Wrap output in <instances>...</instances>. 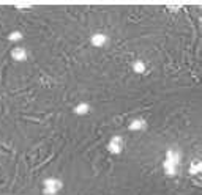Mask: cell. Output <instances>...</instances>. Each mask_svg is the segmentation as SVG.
<instances>
[{"label":"cell","mask_w":202,"mask_h":195,"mask_svg":"<svg viewBox=\"0 0 202 195\" xmlns=\"http://www.w3.org/2000/svg\"><path fill=\"white\" fill-rule=\"evenodd\" d=\"M13 57H14V58H18V60H22V58L25 57L24 49H14V50H13Z\"/></svg>","instance_id":"4"},{"label":"cell","mask_w":202,"mask_h":195,"mask_svg":"<svg viewBox=\"0 0 202 195\" xmlns=\"http://www.w3.org/2000/svg\"><path fill=\"white\" fill-rule=\"evenodd\" d=\"M142 124H144V123L141 121V120H136V121L131 123V129H141Z\"/></svg>","instance_id":"6"},{"label":"cell","mask_w":202,"mask_h":195,"mask_svg":"<svg viewBox=\"0 0 202 195\" xmlns=\"http://www.w3.org/2000/svg\"><path fill=\"white\" fill-rule=\"evenodd\" d=\"M19 36H21L19 33H13V35H11V40H21Z\"/></svg>","instance_id":"7"},{"label":"cell","mask_w":202,"mask_h":195,"mask_svg":"<svg viewBox=\"0 0 202 195\" xmlns=\"http://www.w3.org/2000/svg\"><path fill=\"white\" fill-rule=\"evenodd\" d=\"M60 189V181L57 179H48L46 181V194H50V192H57Z\"/></svg>","instance_id":"1"},{"label":"cell","mask_w":202,"mask_h":195,"mask_svg":"<svg viewBox=\"0 0 202 195\" xmlns=\"http://www.w3.org/2000/svg\"><path fill=\"white\" fill-rule=\"evenodd\" d=\"M109 148H111L112 153H119L120 148H122V140H120V137H114V139H112Z\"/></svg>","instance_id":"2"},{"label":"cell","mask_w":202,"mask_h":195,"mask_svg":"<svg viewBox=\"0 0 202 195\" xmlns=\"http://www.w3.org/2000/svg\"><path fill=\"white\" fill-rule=\"evenodd\" d=\"M92 42L96 44V46H101V44L106 42V36H104V35H95V36L92 38Z\"/></svg>","instance_id":"3"},{"label":"cell","mask_w":202,"mask_h":195,"mask_svg":"<svg viewBox=\"0 0 202 195\" xmlns=\"http://www.w3.org/2000/svg\"><path fill=\"white\" fill-rule=\"evenodd\" d=\"M76 112H77V114H81V115H84L85 112H88V106H85V104H81V106L76 107Z\"/></svg>","instance_id":"5"}]
</instances>
